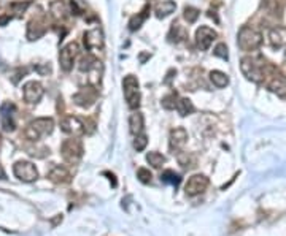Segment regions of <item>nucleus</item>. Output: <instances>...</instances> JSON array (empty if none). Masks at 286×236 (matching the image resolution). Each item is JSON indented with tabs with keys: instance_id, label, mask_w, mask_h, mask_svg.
<instances>
[{
	"instance_id": "12",
	"label": "nucleus",
	"mask_w": 286,
	"mask_h": 236,
	"mask_svg": "<svg viewBox=\"0 0 286 236\" xmlns=\"http://www.w3.org/2000/svg\"><path fill=\"white\" fill-rule=\"evenodd\" d=\"M43 94H45V89H43L41 83H38V81H29L22 87L24 101L29 103V105H37V103L41 100Z\"/></svg>"
},
{
	"instance_id": "10",
	"label": "nucleus",
	"mask_w": 286,
	"mask_h": 236,
	"mask_svg": "<svg viewBox=\"0 0 286 236\" xmlns=\"http://www.w3.org/2000/svg\"><path fill=\"white\" fill-rule=\"evenodd\" d=\"M217 38H218L217 31H213L208 25H200L196 31V46L200 51H207Z\"/></svg>"
},
{
	"instance_id": "31",
	"label": "nucleus",
	"mask_w": 286,
	"mask_h": 236,
	"mask_svg": "<svg viewBox=\"0 0 286 236\" xmlns=\"http://www.w3.org/2000/svg\"><path fill=\"white\" fill-rule=\"evenodd\" d=\"M178 164L183 167V168H193L196 167V157L193 154H188V152H178Z\"/></svg>"
},
{
	"instance_id": "7",
	"label": "nucleus",
	"mask_w": 286,
	"mask_h": 236,
	"mask_svg": "<svg viewBox=\"0 0 286 236\" xmlns=\"http://www.w3.org/2000/svg\"><path fill=\"white\" fill-rule=\"evenodd\" d=\"M78 54H80V45L77 41H70L65 46H62V49L59 53V65L65 73L74 70Z\"/></svg>"
},
{
	"instance_id": "30",
	"label": "nucleus",
	"mask_w": 286,
	"mask_h": 236,
	"mask_svg": "<svg viewBox=\"0 0 286 236\" xmlns=\"http://www.w3.org/2000/svg\"><path fill=\"white\" fill-rule=\"evenodd\" d=\"M161 181L165 182V184H170V186H174V187H178L180 182H181V178H180V174H177L175 171H172V170H167L161 174Z\"/></svg>"
},
{
	"instance_id": "26",
	"label": "nucleus",
	"mask_w": 286,
	"mask_h": 236,
	"mask_svg": "<svg viewBox=\"0 0 286 236\" xmlns=\"http://www.w3.org/2000/svg\"><path fill=\"white\" fill-rule=\"evenodd\" d=\"M169 38H170V41H175V43L183 41L184 38H188V31H186L183 25H180L178 22H174L170 29Z\"/></svg>"
},
{
	"instance_id": "27",
	"label": "nucleus",
	"mask_w": 286,
	"mask_h": 236,
	"mask_svg": "<svg viewBox=\"0 0 286 236\" xmlns=\"http://www.w3.org/2000/svg\"><path fill=\"white\" fill-rule=\"evenodd\" d=\"M210 81L213 83L214 87H218V89H223L229 84V76L226 73L220 71V70H211L210 71Z\"/></svg>"
},
{
	"instance_id": "37",
	"label": "nucleus",
	"mask_w": 286,
	"mask_h": 236,
	"mask_svg": "<svg viewBox=\"0 0 286 236\" xmlns=\"http://www.w3.org/2000/svg\"><path fill=\"white\" fill-rule=\"evenodd\" d=\"M177 100H178L177 94H170V95H167V97L162 98V107H164L165 110H175Z\"/></svg>"
},
{
	"instance_id": "16",
	"label": "nucleus",
	"mask_w": 286,
	"mask_h": 236,
	"mask_svg": "<svg viewBox=\"0 0 286 236\" xmlns=\"http://www.w3.org/2000/svg\"><path fill=\"white\" fill-rule=\"evenodd\" d=\"M188 143V132L183 127H175L174 130L170 132V137H169V146L170 149L174 152H180L183 147Z\"/></svg>"
},
{
	"instance_id": "19",
	"label": "nucleus",
	"mask_w": 286,
	"mask_h": 236,
	"mask_svg": "<svg viewBox=\"0 0 286 236\" xmlns=\"http://www.w3.org/2000/svg\"><path fill=\"white\" fill-rule=\"evenodd\" d=\"M50 181H53L54 184H68L72 181V174L70 171L62 167V165H54L50 173H48Z\"/></svg>"
},
{
	"instance_id": "39",
	"label": "nucleus",
	"mask_w": 286,
	"mask_h": 236,
	"mask_svg": "<svg viewBox=\"0 0 286 236\" xmlns=\"http://www.w3.org/2000/svg\"><path fill=\"white\" fill-rule=\"evenodd\" d=\"M108 178H110V181H111V184H113V187H116V179H114V174L113 173H105Z\"/></svg>"
},
{
	"instance_id": "1",
	"label": "nucleus",
	"mask_w": 286,
	"mask_h": 236,
	"mask_svg": "<svg viewBox=\"0 0 286 236\" xmlns=\"http://www.w3.org/2000/svg\"><path fill=\"white\" fill-rule=\"evenodd\" d=\"M272 68L274 67L266 64L263 57L245 56V57H242V61H240V70L243 73V76L256 84L264 83V80L267 76V71H270Z\"/></svg>"
},
{
	"instance_id": "14",
	"label": "nucleus",
	"mask_w": 286,
	"mask_h": 236,
	"mask_svg": "<svg viewBox=\"0 0 286 236\" xmlns=\"http://www.w3.org/2000/svg\"><path fill=\"white\" fill-rule=\"evenodd\" d=\"M61 130L67 135L80 137L84 134V122L77 116H65L61 121Z\"/></svg>"
},
{
	"instance_id": "17",
	"label": "nucleus",
	"mask_w": 286,
	"mask_h": 236,
	"mask_svg": "<svg viewBox=\"0 0 286 236\" xmlns=\"http://www.w3.org/2000/svg\"><path fill=\"white\" fill-rule=\"evenodd\" d=\"M46 32V25L43 18H34L31 22L27 24V31H26V37L29 41H34L38 40L40 37H43Z\"/></svg>"
},
{
	"instance_id": "38",
	"label": "nucleus",
	"mask_w": 286,
	"mask_h": 236,
	"mask_svg": "<svg viewBox=\"0 0 286 236\" xmlns=\"http://www.w3.org/2000/svg\"><path fill=\"white\" fill-rule=\"evenodd\" d=\"M10 19H11L10 14H7V16H0V25H5Z\"/></svg>"
},
{
	"instance_id": "34",
	"label": "nucleus",
	"mask_w": 286,
	"mask_h": 236,
	"mask_svg": "<svg viewBox=\"0 0 286 236\" xmlns=\"http://www.w3.org/2000/svg\"><path fill=\"white\" fill-rule=\"evenodd\" d=\"M148 144V137L145 134H140V135H135V140H134V147L141 152V151H145V147Z\"/></svg>"
},
{
	"instance_id": "36",
	"label": "nucleus",
	"mask_w": 286,
	"mask_h": 236,
	"mask_svg": "<svg viewBox=\"0 0 286 236\" xmlns=\"http://www.w3.org/2000/svg\"><path fill=\"white\" fill-rule=\"evenodd\" d=\"M137 178L143 184H150L151 179H153V174H151V171L148 168H138L137 170Z\"/></svg>"
},
{
	"instance_id": "28",
	"label": "nucleus",
	"mask_w": 286,
	"mask_h": 236,
	"mask_svg": "<svg viewBox=\"0 0 286 236\" xmlns=\"http://www.w3.org/2000/svg\"><path fill=\"white\" fill-rule=\"evenodd\" d=\"M96 61H97V59L92 54H89V53L86 54V56H81L80 57V62H78V70L81 73H88L92 68V65L96 64Z\"/></svg>"
},
{
	"instance_id": "29",
	"label": "nucleus",
	"mask_w": 286,
	"mask_h": 236,
	"mask_svg": "<svg viewBox=\"0 0 286 236\" xmlns=\"http://www.w3.org/2000/svg\"><path fill=\"white\" fill-rule=\"evenodd\" d=\"M147 162L153 167V168H161L164 164H165V157L161 154V152H156V151H151L147 154Z\"/></svg>"
},
{
	"instance_id": "32",
	"label": "nucleus",
	"mask_w": 286,
	"mask_h": 236,
	"mask_svg": "<svg viewBox=\"0 0 286 236\" xmlns=\"http://www.w3.org/2000/svg\"><path fill=\"white\" fill-rule=\"evenodd\" d=\"M199 14H200V11L196 7H184V10H183V18L188 24H194L199 18Z\"/></svg>"
},
{
	"instance_id": "2",
	"label": "nucleus",
	"mask_w": 286,
	"mask_h": 236,
	"mask_svg": "<svg viewBox=\"0 0 286 236\" xmlns=\"http://www.w3.org/2000/svg\"><path fill=\"white\" fill-rule=\"evenodd\" d=\"M54 130V121L51 117H38L29 122L24 128V138L29 141H38L40 138L51 135Z\"/></svg>"
},
{
	"instance_id": "9",
	"label": "nucleus",
	"mask_w": 286,
	"mask_h": 236,
	"mask_svg": "<svg viewBox=\"0 0 286 236\" xmlns=\"http://www.w3.org/2000/svg\"><path fill=\"white\" fill-rule=\"evenodd\" d=\"M97 97H99L97 87L89 84V86L83 87V89H80L77 94H74L72 100H74V103H75V105H78L80 108H91L96 103Z\"/></svg>"
},
{
	"instance_id": "5",
	"label": "nucleus",
	"mask_w": 286,
	"mask_h": 236,
	"mask_svg": "<svg viewBox=\"0 0 286 236\" xmlns=\"http://www.w3.org/2000/svg\"><path fill=\"white\" fill-rule=\"evenodd\" d=\"M123 92H124V98L127 101V107L131 110H138L140 107V83L137 80V76L134 75H127L123 80Z\"/></svg>"
},
{
	"instance_id": "23",
	"label": "nucleus",
	"mask_w": 286,
	"mask_h": 236,
	"mask_svg": "<svg viewBox=\"0 0 286 236\" xmlns=\"http://www.w3.org/2000/svg\"><path fill=\"white\" fill-rule=\"evenodd\" d=\"M143 127H145V117L141 113L135 111L129 117V130H131L132 135H140L143 134Z\"/></svg>"
},
{
	"instance_id": "8",
	"label": "nucleus",
	"mask_w": 286,
	"mask_h": 236,
	"mask_svg": "<svg viewBox=\"0 0 286 236\" xmlns=\"http://www.w3.org/2000/svg\"><path fill=\"white\" fill-rule=\"evenodd\" d=\"M13 173L22 182H34V181L38 179L37 167L32 164V162H27V160L16 162V164L13 165Z\"/></svg>"
},
{
	"instance_id": "11",
	"label": "nucleus",
	"mask_w": 286,
	"mask_h": 236,
	"mask_svg": "<svg viewBox=\"0 0 286 236\" xmlns=\"http://www.w3.org/2000/svg\"><path fill=\"white\" fill-rule=\"evenodd\" d=\"M208 178L205 174H194L191 176V178L188 179V182H186L184 186V192L188 197H196V195H200L204 194V192L207 190L208 187Z\"/></svg>"
},
{
	"instance_id": "24",
	"label": "nucleus",
	"mask_w": 286,
	"mask_h": 236,
	"mask_svg": "<svg viewBox=\"0 0 286 236\" xmlns=\"http://www.w3.org/2000/svg\"><path fill=\"white\" fill-rule=\"evenodd\" d=\"M88 75H89V84L91 86H94V87H97L99 84H100V81H102V75H104V65H102V62L99 61H96V64L92 65V68L88 71Z\"/></svg>"
},
{
	"instance_id": "33",
	"label": "nucleus",
	"mask_w": 286,
	"mask_h": 236,
	"mask_svg": "<svg viewBox=\"0 0 286 236\" xmlns=\"http://www.w3.org/2000/svg\"><path fill=\"white\" fill-rule=\"evenodd\" d=\"M31 7V2H14L10 5V11L14 14V16H22V14L27 11V8Z\"/></svg>"
},
{
	"instance_id": "4",
	"label": "nucleus",
	"mask_w": 286,
	"mask_h": 236,
	"mask_svg": "<svg viewBox=\"0 0 286 236\" xmlns=\"http://www.w3.org/2000/svg\"><path fill=\"white\" fill-rule=\"evenodd\" d=\"M83 154H84L83 143H81V140H78V137H72L68 140H64V143L61 144V155L70 165L80 164V160L83 159Z\"/></svg>"
},
{
	"instance_id": "20",
	"label": "nucleus",
	"mask_w": 286,
	"mask_h": 236,
	"mask_svg": "<svg viewBox=\"0 0 286 236\" xmlns=\"http://www.w3.org/2000/svg\"><path fill=\"white\" fill-rule=\"evenodd\" d=\"M50 14L54 21H64L68 16V7L64 0H53L50 4Z\"/></svg>"
},
{
	"instance_id": "25",
	"label": "nucleus",
	"mask_w": 286,
	"mask_h": 236,
	"mask_svg": "<svg viewBox=\"0 0 286 236\" xmlns=\"http://www.w3.org/2000/svg\"><path fill=\"white\" fill-rule=\"evenodd\" d=\"M175 110L178 111V114H180L181 117H184V116L193 114V113L196 111V107L193 105V101H191L189 98H178V100H177Z\"/></svg>"
},
{
	"instance_id": "40",
	"label": "nucleus",
	"mask_w": 286,
	"mask_h": 236,
	"mask_svg": "<svg viewBox=\"0 0 286 236\" xmlns=\"http://www.w3.org/2000/svg\"><path fill=\"white\" fill-rule=\"evenodd\" d=\"M284 61H286V51H284Z\"/></svg>"
},
{
	"instance_id": "6",
	"label": "nucleus",
	"mask_w": 286,
	"mask_h": 236,
	"mask_svg": "<svg viewBox=\"0 0 286 236\" xmlns=\"http://www.w3.org/2000/svg\"><path fill=\"white\" fill-rule=\"evenodd\" d=\"M83 43H84V48L89 54L92 53H100L104 51V46H105V38H104V31L100 29L99 25L97 27H92L89 31H86L84 35H83Z\"/></svg>"
},
{
	"instance_id": "21",
	"label": "nucleus",
	"mask_w": 286,
	"mask_h": 236,
	"mask_svg": "<svg viewBox=\"0 0 286 236\" xmlns=\"http://www.w3.org/2000/svg\"><path fill=\"white\" fill-rule=\"evenodd\" d=\"M175 10H177V4L174 2V0H162V2H159L154 7V14L157 19H164V18L170 16Z\"/></svg>"
},
{
	"instance_id": "3",
	"label": "nucleus",
	"mask_w": 286,
	"mask_h": 236,
	"mask_svg": "<svg viewBox=\"0 0 286 236\" xmlns=\"http://www.w3.org/2000/svg\"><path fill=\"white\" fill-rule=\"evenodd\" d=\"M263 45V34L257 32L256 29L250 27V25H243L240 31H239V35H237V46L245 51V53H251V51H256L259 49Z\"/></svg>"
},
{
	"instance_id": "35",
	"label": "nucleus",
	"mask_w": 286,
	"mask_h": 236,
	"mask_svg": "<svg viewBox=\"0 0 286 236\" xmlns=\"http://www.w3.org/2000/svg\"><path fill=\"white\" fill-rule=\"evenodd\" d=\"M213 54L217 57H220V59H223V61H227V59H229V49L226 46V43H218V45L214 46V49H213Z\"/></svg>"
},
{
	"instance_id": "15",
	"label": "nucleus",
	"mask_w": 286,
	"mask_h": 236,
	"mask_svg": "<svg viewBox=\"0 0 286 236\" xmlns=\"http://www.w3.org/2000/svg\"><path fill=\"white\" fill-rule=\"evenodd\" d=\"M0 122L7 132H13L16 128V108L11 101H7L0 108Z\"/></svg>"
},
{
	"instance_id": "22",
	"label": "nucleus",
	"mask_w": 286,
	"mask_h": 236,
	"mask_svg": "<svg viewBox=\"0 0 286 236\" xmlns=\"http://www.w3.org/2000/svg\"><path fill=\"white\" fill-rule=\"evenodd\" d=\"M150 10H151V7H150V5H145V7H143V10H141L140 13L134 14V16L131 18V21H129V31H131V32H135V31H138V29H140V27L143 25V22L147 21L148 14H150Z\"/></svg>"
},
{
	"instance_id": "18",
	"label": "nucleus",
	"mask_w": 286,
	"mask_h": 236,
	"mask_svg": "<svg viewBox=\"0 0 286 236\" xmlns=\"http://www.w3.org/2000/svg\"><path fill=\"white\" fill-rule=\"evenodd\" d=\"M269 41L272 48H284L286 46V27L277 25L269 31Z\"/></svg>"
},
{
	"instance_id": "13",
	"label": "nucleus",
	"mask_w": 286,
	"mask_h": 236,
	"mask_svg": "<svg viewBox=\"0 0 286 236\" xmlns=\"http://www.w3.org/2000/svg\"><path fill=\"white\" fill-rule=\"evenodd\" d=\"M267 89L280 98H286V76L275 70L270 71V78L266 83Z\"/></svg>"
}]
</instances>
